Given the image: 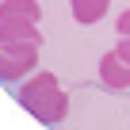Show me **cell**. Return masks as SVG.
Returning <instances> with one entry per match:
<instances>
[{
    "mask_svg": "<svg viewBox=\"0 0 130 130\" xmlns=\"http://www.w3.org/2000/svg\"><path fill=\"white\" fill-rule=\"evenodd\" d=\"M69 8H73V19L88 27V23H100V19L107 15L111 0H69Z\"/></svg>",
    "mask_w": 130,
    "mask_h": 130,
    "instance_id": "cell-5",
    "label": "cell"
},
{
    "mask_svg": "<svg viewBox=\"0 0 130 130\" xmlns=\"http://www.w3.org/2000/svg\"><path fill=\"white\" fill-rule=\"evenodd\" d=\"M115 27H119V35H130V8L119 15V23H115Z\"/></svg>",
    "mask_w": 130,
    "mask_h": 130,
    "instance_id": "cell-7",
    "label": "cell"
},
{
    "mask_svg": "<svg viewBox=\"0 0 130 130\" xmlns=\"http://www.w3.org/2000/svg\"><path fill=\"white\" fill-rule=\"evenodd\" d=\"M0 42H38L42 46V35H38V23H0Z\"/></svg>",
    "mask_w": 130,
    "mask_h": 130,
    "instance_id": "cell-6",
    "label": "cell"
},
{
    "mask_svg": "<svg viewBox=\"0 0 130 130\" xmlns=\"http://www.w3.org/2000/svg\"><path fill=\"white\" fill-rule=\"evenodd\" d=\"M38 0H0V23H38Z\"/></svg>",
    "mask_w": 130,
    "mask_h": 130,
    "instance_id": "cell-4",
    "label": "cell"
},
{
    "mask_svg": "<svg viewBox=\"0 0 130 130\" xmlns=\"http://www.w3.org/2000/svg\"><path fill=\"white\" fill-rule=\"evenodd\" d=\"M54 130H61V126H54Z\"/></svg>",
    "mask_w": 130,
    "mask_h": 130,
    "instance_id": "cell-9",
    "label": "cell"
},
{
    "mask_svg": "<svg viewBox=\"0 0 130 130\" xmlns=\"http://www.w3.org/2000/svg\"><path fill=\"white\" fill-rule=\"evenodd\" d=\"M119 38H122V42H119V46H115V50H119V54H122V57H126V61H130V35H119Z\"/></svg>",
    "mask_w": 130,
    "mask_h": 130,
    "instance_id": "cell-8",
    "label": "cell"
},
{
    "mask_svg": "<svg viewBox=\"0 0 130 130\" xmlns=\"http://www.w3.org/2000/svg\"><path fill=\"white\" fill-rule=\"evenodd\" d=\"M19 103L46 126H61V119L69 115V96H65V88L57 84L54 73H31L23 84H19Z\"/></svg>",
    "mask_w": 130,
    "mask_h": 130,
    "instance_id": "cell-1",
    "label": "cell"
},
{
    "mask_svg": "<svg viewBox=\"0 0 130 130\" xmlns=\"http://www.w3.org/2000/svg\"><path fill=\"white\" fill-rule=\"evenodd\" d=\"M35 65H38V42H0V80L4 84L31 77Z\"/></svg>",
    "mask_w": 130,
    "mask_h": 130,
    "instance_id": "cell-2",
    "label": "cell"
},
{
    "mask_svg": "<svg viewBox=\"0 0 130 130\" xmlns=\"http://www.w3.org/2000/svg\"><path fill=\"white\" fill-rule=\"evenodd\" d=\"M100 84L111 88V92H130V61L119 50L100 57Z\"/></svg>",
    "mask_w": 130,
    "mask_h": 130,
    "instance_id": "cell-3",
    "label": "cell"
}]
</instances>
